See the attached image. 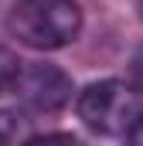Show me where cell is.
Listing matches in <instances>:
<instances>
[{"mask_svg":"<svg viewBox=\"0 0 143 146\" xmlns=\"http://www.w3.org/2000/svg\"><path fill=\"white\" fill-rule=\"evenodd\" d=\"M7 31L34 51H58L82 34V7L75 0H17Z\"/></svg>","mask_w":143,"mask_h":146,"instance_id":"6da1fadb","label":"cell"},{"mask_svg":"<svg viewBox=\"0 0 143 146\" xmlns=\"http://www.w3.org/2000/svg\"><path fill=\"white\" fill-rule=\"evenodd\" d=\"M140 99L143 95L133 92L126 82L102 78V82H92L78 92L75 109H78V119L99 136H130V129L143 115Z\"/></svg>","mask_w":143,"mask_h":146,"instance_id":"7a4b0ae2","label":"cell"},{"mask_svg":"<svg viewBox=\"0 0 143 146\" xmlns=\"http://www.w3.org/2000/svg\"><path fill=\"white\" fill-rule=\"evenodd\" d=\"M27 109L34 112H58L61 106H68L72 102V92H75V85H72V78L58 65H48V61H27L21 75H17V82H14V88H10Z\"/></svg>","mask_w":143,"mask_h":146,"instance_id":"3957f363","label":"cell"},{"mask_svg":"<svg viewBox=\"0 0 143 146\" xmlns=\"http://www.w3.org/2000/svg\"><path fill=\"white\" fill-rule=\"evenodd\" d=\"M34 129L21 109H0V146H31Z\"/></svg>","mask_w":143,"mask_h":146,"instance_id":"277c9868","label":"cell"},{"mask_svg":"<svg viewBox=\"0 0 143 146\" xmlns=\"http://www.w3.org/2000/svg\"><path fill=\"white\" fill-rule=\"evenodd\" d=\"M21 68H24V61H17L7 48H0V92H10V88H14Z\"/></svg>","mask_w":143,"mask_h":146,"instance_id":"5b68a950","label":"cell"},{"mask_svg":"<svg viewBox=\"0 0 143 146\" xmlns=\"http://www.w3.org/2000/svg\"><path fill=\"white\" fill-rule=\"evenodd\" d=\"M126 85L133 88V92H140L143 95V48L130 58V72H126Z\"/></svg>","mask_w":143,"mask_h":146,"instance_id":"8992f818","label":"cell"},{"mask_svg":"<svg viewBox=\"0 0 143 146\" xmlns=\"http://www.w3.org/2000/svg\"><path fill=\"white\" fill-rule=\"evenodd\" d=\"M31 146H82V139L72 133H48V136H34Z\"/></svg>","mask_w":143,"mask_h":146,"instance_id":"52a82bcc","label":"cell"},{"mask_svg":"<svg viewBox=\"0 0 143 146\" xmlns=\"http://www.w3.org/2000/svg\"><path fill=\"white\" fill-rule=\"evenodd\" d=\"M126 143L130 146H143V115H140V122L130 129V136H126Z\"/></svg>","mask_w":143,"mask_h":146,"instance_id":"ba28073f","label":"cell"},{"mask_svg":"<svg viewBox=\"0 0 143 146\" xmlns=\"http://www.w3.org/2000/svg\"><path fill=\"white\" fill-rule=\"evenodd\" d=\"M140 17H143V0H140Z\"/></svg>","mask_w":143,"mask_h":146,"instance_id":"9c48e42d","label":"cell"}]
</instances>
